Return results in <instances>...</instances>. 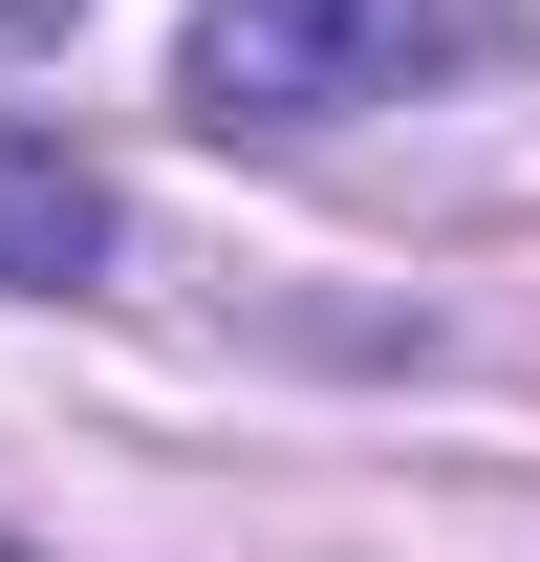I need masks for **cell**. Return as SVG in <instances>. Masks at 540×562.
<instances>
[{
	"instance_id": "6da1fadb",
	"label": "cell",
	"mask_w": 540,
	"mask_h": 562,
	"mask_svg": "<svg viewBox=\"0 0 540 562\" xmlns=\"http://www.w3.org/2000/svg\"><path fill=\"white\" fill-rule=\"evenodd\" d=\"M454 66V0H195V109L216 131H325Z\"/></svg>"
},
{
	"instance_id": "3957f363",
	"label": "cell",
	"mask_w": 540,
	"mask_h": 562,
	"mask_svg": "<svg viewBox=\"0 0 540 562\" xmlns=\"http://www.w3.org/2000/svg\"><path fill=\"white\" fill-rule=\"evenodd\" d=\"M0 22H66V0H0Z\"/></svg>"
},
{
	"instance_id": "7a4b0ae2",
	"label": "cell",
	"mask_w": 540,
	"mask_h": 562,
	"mask_svg": "<svg viewBox=\"0 0 540 562\" xmlns=\"http://www.w3.org/2000/svg\"><path fill=\"white\" fill-rule=\"evenodd\" d=\"M87 260H109V173H87L66 131H22V109H0V303H66Z\"/></svg>"
}]
</instances>
